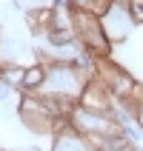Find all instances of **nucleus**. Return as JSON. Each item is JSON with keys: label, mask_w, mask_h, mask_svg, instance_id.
Segmentation results:
<instances>
[{"label": "nucleus", "mask_w": 143, "mask_h": 151, "mask_svg": "<svg viewBox=\"0 0 143 151\" xmlns=\"http://www.w3.org/2000/svg\"><path fill=\"white\" fill-rule=\"evenodd\" d=\"M72 32H75L80 49H86L89 54H94L97 60L112 57V40L103 32V20L94 12H75L72 14Z\"/></svg>", "instance_id": "nucleus-1"}, {"label": "nucleus", "mask_w": 143, "mask_h": 151, "mask_svg": "<svg viewBox=\"0 0 143 151\" xmlns=\"http://www.w3.org/2000/svg\"><path fill=\"white\" fill-rule=\"evenodd\" d=\"M89 83L80 71H77L72 63H63V60H52L46 63V83H43L40 94H49V97H69V100H80V91L83 86Z\"/></svg>", "instance_id": "nucleus-2"}, {"label": "nucleus", "mask_w": 143, "mask_h": 151, "mask_svg": "<svg viewBox=\"0 0 143 151\" xmlns=\"http://www.w3.org/2000/svg\"><path fill=\"white\" fill-rule=\"evenodd\" d=\"M69 123H72V128L80 131L89 143H94V140H100V137H106V134H112V131L120 128L118 120H115V111H94V109L80 106V103L75 106Z\"/></svg>", "instance_id": "nucleus-3"}, {"label": "nucleus", "mask_w": 143, "mask_h": 151, "mask_svg": "<svg viewBox=\"0 0 143 151\" xmlns=\"http://www.w3.org/2000/svg\"><path fill=\"white\" fill-rule=\"evenodd\" d=\"M100 20H103V32L112 40V46L115 43H123L129 37V32L137 26L135 17H132V0H115L100 14Z\"/></svg>", "instance_id": "nucleus-4"}, {"label": "nucleus", "mask_w": 143, "mask_h": 151, "mask_svg": "<svg viewBox=\"0 0 143 151\" xmlns=\"http://www.w3.org/2000/svg\"><path fill=\"white\" fill-rule=\"evenodd\" d=\"M77 103L86 106V109H94V111H115V94H112L109 88H106V83L97 80V77H92V80L83 86Z\"/></svg>", "instance_id": "nucleus-5"}, {"label": "nucleus", "mask_w": 143, "mask_h": 151, "mask_svg": "<svg viewBox=\"0 0 143 151\" xmlns=\"http://www.w3.org/2000/svg\"><path fill=\"white\" fill-rule=\"evenodd\" d=\"M49 151H97L89 140H86L80 131H75L72 128V123H69L63 131H57V134L52 137V145Z\"/></svg>", "instance_id": "nucleus-6"}, {"label": "nucleus", "mask_w": 143, "mask_h": 151, "mask_svg": "<svg viewBox=\"0 0 143 151\" xmlns=\"http://www.w3.org/2000/svg\"><path fill=\"white\" fill-rule=\"evenodd\" d=\"M46 83V63L34 60L32 66H26V80H23V94H40Z\"/></svg>", "instance_id": "nucleus-7"}, {"label": "nucleus", "mask_w": 143, "mask_h": 151, "mask_svg": "<svg viewBox=\"0 0 143 151\" xmlns=\"http://www.w3.org/2000/svg\"><path fill=\"white\" fill-rule=\"evenodd\" d=\"M23 80H26V66L23 63H3L0 66V83L15 88V91H23Z\"/></svg>", "instance_id": "nucleus-8"}, {"label": "nucleus", "mask_w": 143, "mask_h": 151, "mask_svg": "<svg viewBox=\"0 0 143 151\" xmlns=\"http://www.w3.org/2000/svg\"><path fill=\"white\" fill-rule=\"evenodd\" d=\"M132 17L137 26H143V0H132Z\"/></svg>", "instance_id": "nucleus-9"}, {"label": "nucleus", "mask_w": 143, "mask_h": 151, "mask_svg": "<svg viewBox=\"0 0 143 151\" xmlns=\"http://www.w3.org/2000/svg\"><path fill=\"white\" fill-rule=\"evenodd\" d=\"M137 123H140V126H143V109H140V117H137Z\"/></svg>", "instance_id": "nucleus-10"}, {"label": "nucleus", "mask_w": 143, "mask_h": 151, "mask_svg": "<svg viewBox=\"0 0 143 151\" xmlns=\"http://www.w3.org/2000/svg\"><path fill=\"white\" fill-rule=\"evenodd\" d=\"M115 151H135V145H132V148H115Z\"/></svg>", "instance_id": "nucleus-11"}, {"label": "nucleus", "mask_w": 143, "mask_h": 151, "mask_svg": "<svg viewBox=\"0 0 143 151\" xmlns=\"http://www.w3.org/2000/svg\"><path fill=\"white\" fill-rule=\"evenodd\" d=\"M135 151H143V145H135Z\"/></svg>", "instance_id": "nucleus-12"}, {"label": "nucleus", "mask_w": 143, "mask_h": 151, "mask_svg": "<svg viewBox=\"0 0 143 151\" xmlns=\"http://www.w3.org/2000/svg\"><path fill=\"white\" fill-rule=\"evenodd\" d=\"M0 151H6V148H3V145H0Z\"/></svg>", "instance_id": "nucleus-13"}]
</instances>
